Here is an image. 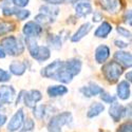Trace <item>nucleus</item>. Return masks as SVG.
<instances>
[{
    "instance_id": "obj_1",
    "label": "nucleus",
    "mask_w": 132,
    "mask_h": 132,
    "mask_svg": "<svg viewBox=\"0 0 132 132\" xmlns=\"http://www.w3.org/2000/svg\"><path fill=\"white\" fill-rule=\"evenodd\" d=\"M2 49L4 50L5 54H9L11 56H16L23 52L24 46L23 43L20 41V39H17L14 36H6L2 38L1 45Z\"/></svg>"
},
{
    "instance_id": "obj_2",
    "label": "nucleus",
    "mask_w": 132,
    "mask_h": 132,
    "mask_svg": "<svg viewBox=\"0 0 132 132\" xmlns=\"http://www.w3.org/2000/svg\"><path fill=\"white\" fill-rule=\"evenodd\" d=\"M72 122V114L70 112H62L53 116L48 124L49 132H61V128Z\"/></svg>"
},
{
    "instance_id": "obj_3",
    "label": "nucleus",
    "mask_w": 132,
    "mask_h": 132,
    "mask_svg": "<svg viewBox=\"0 0 132 132\" xmlns=\"http://www.w3.org/2000/svg\"><path fill=\"white\" fill-rule=\"evenodd\" d=\"M123 67L116 61H110L103 67V73L108 81L115 82L118 80L120 75L123 74Z\"/></svg>"
},
{
    "instance_id": "obj_4",
    "label": "nucleus",
    "mask_w": 132,
    "mask_h": 132,
    "mask_svg": "<svg viewBox=\"0 0 132 132\" xmlns=\"http://www.w3.org/2000/svg\"><path fill=\"white\" fill-rule=\"evenodd\" d=\"M23 94L24 95H22V92H20V95H19L18 100H20V98H23L24 104L28 107H30V108H34L36 103L41 101V98H42V95H41V93L38 90H31L29 92H24L23 91Z\"/></svg>"
},
{
    "instance_id": "obj_5",
    "label": "nucleus",
    "mask_w": 132,
    "mask_h": 132,
    "mask_svg": "<svg viewBox=\"0 0 132 132\" xmlns=\"http://www.w3.org/2000/svg\"><path fill=\"white\" fill-rule=\"evenodd\" d=\"M63 68V61L61 60H55L52 63L48 64L46 68H43L41 71V75L47 78H53L55 79L56 75L59 73V71Z\"/></svg>"
},
{
    "instance_id": "obj_6",
    "label": "nucleus",
    "mask_w": 132,
    "mask_h": 132,
    "mask_svg": "<svg viewBox=\"0 0 132 132\" xmlns=\"http://www.w3.org/2000/svg\"><path fill=\"white\" fill-rule=\"evenodd\" d=\"M24 122V113L22 109H19L18 111L12 116V118L10 119V122L7 124V130L11 132H14L19 130L23 125Z\"/></svg>"
},
{
    "instance_id": "obj_7",
    "label": "nucleus",
    "mask_w": 132,
    "mask_h": 132,
    "mask_svg": "<svg viewBox=\"0 0 132 132\" xmlns=\"http://www.w3.org/2000/svg\"><path fill=\"white\" fill-rule=\"evenodd\" d=\"M23 34L27 37H38L42 33V28L35 21H29L23 26Z\"/></svg>"
},
{
    "instance_id": "obj_8",
    "label": "nucleus",
    "mask_w": 132,
    "mask_h": 132,
    "mask_svg": "<svg viewBox=\"0 0 132 132\" xmlns=\"http://www.w3.org/2000/svg\"><path fill=\"white\" fill-rule=\"evenodd\" d=\"M63 68L70 75H72L73 77L75 75H77L80 73L81 70V61L77 58H72L69 59L68 61L63 62Z\"/></svg>"
},
{
    "instance_id": "obj_9",
    "label": "nucleus",
    "mask_w": 132,
    "mask_h": 132,
    "mask_svg": "<svg viewBox=\"0 0 132 132\" xmlns=\"http://www.w3.org/2000/svg\"><path fill=\"white\" fill-rule=\"evenodd\" d=\"M15 97V90L11 86L0 87V104H10Z\"/></svg>"
},
{
    "instance_id": "obj_10",
    "label": "nucleus",
    "mask_w": 132,
    "mask_h": 132,
    "mask_svg": "<svg viewBox=\"0 0 132 132\" xmlns=\"http://www.w3.org/2000/svg\"><path fill=\"white\" fill-rule=\"evenodd\" d=\"M75 13L78 17H87L88 15H90L92 13V5L89 1H79L76 2L75 5Z\"/></svg>"
},
{
    "instance_id": "obj_11",
    "label": "nucleus",
    "mask_w": 132,
    "mask_h": 132,
    "mask_svg": "<svg viewBox=\"0 0 132 132\" xmlns=\"http://www.w3.org/2000/svg\"><path fill=\"white\" fill-rule=\"evenodd\" d=\"M114 59L117 63L124 65L126 68H130L132 64V56L130 52L125 51H118L114 54Z\"/></svg>"
},
{
    "instance_id": "obj_12",
    "label": "nucleus",
    "mask_w": 132,
    "mask_h": 132,
    "mask_svg": "<svg viewBox=\"0 0 132 132\" xmlns=\"http://www.w3.org/2000/svg\"><path fill=\"white\" fill-rule=\"evenodd\" d=\"M80 92L87 97H92V96H95L98 94H102L104 92V89L94 82H90L89 86L82 87L80 89Z\"/></svg>"
},
{
    "instance_id": "obj_13",
    "label": "nucleus",
    "mask_w": 132,
    "mask_h": 132,
    "mask_svg": "<svg viewBox=\"0 0 132 132\" xmlns=\"http://www.w3.org/2000/svg\"><path fill=\"white\" fill-rule=\"evenodd\" d=\"M101 7L110 14L116 13L119 9V1L118 0H98Z\"/></svg>"
},
{
    "instance_id": "obj_14",
    "label": "nucleus",
    "mask_w": 132,
    "mask_h": 132,
    "mask_svg": "<svg viewBox=\"0 0 132 132\" xmlns=\"http://www.w3.org/2000/svg\"><path fill=\"white\" fill-rule=\"evenodd\" d=\"M92 29V24L89 23V22H86L84 24H81L78 30L74 33V35L71 37V41L72 42H77L79 40H81L86 35H88V33H89Z\"/></svg>"
},
{
    "instance_id": "obj_15",
    "label": "nucleus",
    "mask_w": 132,
    "mask_h": 132,
    "mask_svg": "<svg viewBox=\"0 0 132 132\" xmlns=\"http://www.w3.org/2000/svg\"><path fill=\"white\" fill-rule=\"evenodd\" d=\"M109 56H110V49L107 46L102 45V46L96 48V50H95V60L98 63L106 62V60L109 58Z\"/></svg>"
},
{
    "instance_id": "obj_16",
    "label": "nucleus",
    "mask_w": 132,
    "mask_h": 132,
    "mask_svg": "<svg viewBox=\"0 0 132 132\" xmlns=\"http://www.w3.org/2000/svg\"><path fill=\"white\" fill-rule=\"evenodd\" d=\"M117 96L123 101H126L130 97V82L123 80L117 85Z\"/></svg>"
},
{
    "instance_id": "obj_17",
    "label": "nucleus",
    "mask_w": 132,
    "mask_h": 132,
    "mask_svg": "<svg viewBox=\"0 0 132 132\" xmlns=\"http://www.w3.org/2000/svg\"><path fill=\"white\" fill-rule=\"evenodd\" d=\"M109 114L113 118L114 122H119V119L125 114V108L122 105L114 103L109 109Z\"/></svg>"
},
{
    "instance_id": "obj_18",
    "label": "nucleus",
    "mask_w": 132,
    "mask_h": 132,
    "mask_svg": "<svg viewBox=\"0 0 132 132\" xmlns=\"http://www.w3.org/2000/svg\"><path fill=\"white\" fill-rule=\"evenodd\" d=\"M111 31H112V26L109 22H107V21H104V22L96 29L94 35L98 38H106L110 33H111Z\"/></svg>"
},
{
    "instance_id": "obj_19",
    "label": "nucleus",
    "mask_w": 132,
    "mask_h": 132,
    "mask_svg": "<svg viewBox=\"0 0 132 132\" xmlns=\"http://www.w3.org/2000/svg\"><path fill=\"white\" fill-rule=\"evenodd\" d=\"M68 93V88L62 85L58 86H51L48 88V94L51 97H57V96H62Z\"/></svg>"
},
{
    "instance_id": "obj_20",
    "label": "nucleus",
    "mask_w": 132,
    "mask_h": 132,
    "mask_svg": "<svg viewBox=\"0 0 132 132\" xmlns=\"http://www.w3.org/2000/svg\"><path fill=\"white\" fill-rule=\"evenodd\" d=\"M51 56L50 53V49L48 47H38L37 52L35 53V55L33 56V58L36 59L37 61H45L47 59H49Z\"/></svg>"
},
{
    "instance_id": "obj_21",
    "label": "nucleus",
    "mask_w": 132,
    "mask_h": 132,
    "mask_svg": "<svg viewBox=\"0 0 132 132\" xmlns=\"http://www.w3.org/2000/svg\"><path fill=\"white\" fill-rule=\"evenodd\" d=\"M27 70V65L24 62L21 61H13L12 63L10 64V71L11 73H13L14 75L20 76L22 75Z\"/></svg>"
},
{
    "instance_id": "obj_22",
    "label": "nucleus",
    "mask_w": 132,
    "mask_h": 132,
    "mask_svg": "<svg viewBox=\"0 0 132 132\" xmlns=\"http://www.w3.org/2000/svg\"><path fill=\"white\" fill-rule=\"evenodd\" d=\"M105 110V107L103 104H100V103H94L90 106L89 110H88V113H87V116L90 117V118H93V117H96L100 115L103 111Z\"/></svg>"
},
{
    "instance_id": "obj_23",
    "label": "nucleus",
    "mask_w": 132,
    "mask_h": 132,
    "mask_svg": "<svg viewBox=\"0 0 132 132\" xmlns=\"http://www.w3.org/2000/svg\"><path fill=\"white\" fill-rule=\"evenodd\" d=\"M40 12L42 14L52 17V18H55L59 14V9L55 5H52V4H46V5L40 6Z\"/></svg>"
},
{
    "instance_id": "obj_24",
    "label": "nucleus",
    "mask_w": 132,
    "mask_h": 132,
    "mask_svg": "<svg viewBox=\"0 0 132 132\" xmlns=\"http://www.w3.org/2000/svg\"><path fill=\"white\" fill-rule=\"evenodd\" d=\"M48 45L52 48V49H60L61 48V43H62V40H61V37L58 36V35H50L48 37Z\"/></svg>"
},
{
    "instance_id": "obj_25",
    "label": "nucleus",
    "mask_w": 132,
    "mask_h": 132,
    "mask_svg": "<svg viewBox=\"0 0 132 132\" xmlns=\"http://www.w3.org/2000/svg\"><path fill=\"white\" fill-rule=\"evenodd\" d=\"M35 22L38 23L40 27L41 26H47V24H51L52 22H54V18L40 13V14L35 16Z\"/></svg>"
},
{
    "instance_id": "obj_26",
    "label": "nucleus",
    "mask_w": 132,
    "mask_h": 132,
    "mask_svg": "<svg viewBox=\"0 0 132 132\" xmlns=\"http://www.w3.org/2000/svg\"><path fill=\"white\" fill-rule=\"evenodd\" d=\"M55 79L58 80V81H61V82H63V84H69V82H71V81H72L73 76H72V75H70L67 71H65V70H64V68H62V69L59 71V73L56 75V77H55Z\"/></svg>"
},
{
    "instance_id": "obj_27",
    "label": "nucleus",
    "mask_w": 132,
    "mask_h": 132,
    "mask_svg": "<svg viewBox=\"0 0 132 132\" xmlns=\"http://www.w3.org/2000/svg\"><path fill=\"white\" fill-rule=\"evenodd\" d=\"M27 45H28V50L31 54V56L33 57L35 55V53L37 52V49H38V45L35 40V38L33 37H27Z\"/></svg>"
},
{
    "instance_id": "obj_28",
    "label": "nucleus",
    "mask_w": 132,
    "mask_h": 132,
    "mask_svg": "<svg viewBox=\"0 0 132 132\" xmlns=\"http://www.w3.org/2000/svg\"><path fill=\"white\" fill-rule=\"evenodd\" d=\"M15 29V24L12 22H0V35L6 34V33L13 31Z\"/></svg>"
},
{
    "instance_id": "obj_29",
    "label": "nucleus",
    "mask_w": 132,
    "mask_h": 132,
    "mask_svg": "<svg viewBox=\"0 0 132 132\" xmlns=\"http://www.w3.org/2000/svg\"><path fill=\"white\" fill-rule=\"evenodd\" d=\"M33 114L35 115L36 118L40 119L45 116V106H35L34 110H33Z\"/></svg>"
},
{
    "instance_id": "obj_30",
    "label": "nucleus",
    "mask_w": 132,
    "mask_h": 132,
    "mask_svg": "<svg viewBox=\"0 0 132 132\" xmlns=\"http://www.w3.org/2000/svg\"><path fill=\"white\" fill-rule=\"evenodd\" d=\"M35 128V123L34 120L31 118H27L23 122V132H28V131H33V129Z\"/></svg>"
},
{
    "instance_id": "obj_31",
    "label": "nucleus",
    "mask_w": 132,
    "mask_h": 132,
    "mask_svg": "<svg viewBox=\"0 0 132 132\" xmlns=\"http://www.w3.org/2000/svg\"><path fill=\"white\" fill-rule=\"evenodd\" d=\"M101 98H102V101H103L104 103H106V104H114L115 101H116V98H115L114 96L110 95V94H108V93H106V92H103V93L101 94Z\"/></svg>"
},
{
    "instance_id": "obj_32",
    "label": "nucleus",
    "mask_w": 132,
    "mask_h": 132,
    "mask_svg": "<svg viewBox=\"0 0 132 132\" xmlns=\"http://www.w3.org/2000/svg\"><path fill=\"white\" fill-rule=\"evenodd\" d=\"M15 15L19 20H24L30 16V11H28V10H18L17 9Z\"/></svg>"
},
{
    "instance_id": "obj_33",
    "label": "nucleus",
    "mask_w": 132,
    "mask_h": 132,
    "mask_svg": "<svg viewBox=\"0 0 132 132\" xmlns=\"http://www.w3.org/2000/svg\"><path fill=\"white\" fill-rule=\"evenodd\" d=\"M17 11V7H12V6H3L2 7V13L4 16H13L15 15Z\"/></svg>"
},
{
    "instance_id": "obj_34",
    "label": "nucleus",
    "mask_w": 132,
    "mask_h": 132,
    "mask_svg": "<svg viewBox=\"0 0 132 132\" xmlns=\"http://www.w3.org/2000/svg\"><path fill=\"white\" fill-rule=\"evenodd\" d=\"M116 31H117V33H118L120 36L126 37V38H131V32L128 31L127 29H125V28H123V27H118V28L116 29Z\"/></svg>"
},
{
    "instance_id": "obj_35",
    "label": "nucleus",
    "mask_w": 132,
    "mask_h": 132,
    "mask_svg": "<svg viewBox=\"0 0 132 132\" xmlns=\"http://www.w3.org/2000/svg\"><path fill=\"white\" fill-rule=\"evenodd\" d=\"M10 78H11L10 73L2 69H0V82H5V81L10 80Z\"/></svg>"
},
{
    "instance_id": "obj_36",
    "label": "nucleus",
    "mask_w": 132,
    "mask_h": 132,
    "mask_svg": "<svg viewBox=\"0 0 132 132\" xmlns=\"http://www.w3.org/2000/svg\"><path fill=\"white\" fill-rule=\"evenodd\" d=\"M118 132H132V127H131V123H125L118 128Z\"/></svg>"
},
{
    "instance_id": "obj_37",
    "label": "nucleus",
    "mask_w": 132,
    "mask_h": 132,
    "mask_svg": "<svg viewBox=\"0 0 132 132\" xmlns=\"http://www.w3.org/2000/svg\"><path fill=\"white\" fill-rule=\"evenodd\" d=\"M13 3L16 5V7H24L28 5L29 0H13Z\"/></svg>"
},
{
    "instance_id": "obj_38",
    "label": "nucleus",
    "mask_w": 132,
    "mask_h": 132,
    "mask_svg": "<svg viewBox=\"0 0 132 132\" xmlns=\"http://www.w3.org/2000/svg\"><path fill=\"white\" fill-rule=\"evenodd\" d=\"M124 19H125V22L131 27V11H130V10H128L127 12L125 13Z\"/></svg>"
},
{
    "instance_id": "obj_39",
    "label": "nucleus",
    "mask_w": 132,
    "mask_h": 132,
    "mask_svg": "<svg viewBox=\"0 0 132 132\" xmlns=\"http://www.w3.org/2000/svg\"><path fill=\"white\" fill-rule=\"evenodd\" d=\"M114 43H115V46L118 47L119 49H124V48H127V47H128V43H127V42H124V41L119 40V39H116V40L114 41Z\"/></svg>"
},
{
    "instance_id": "obj_40",
    "label": "nucleus",
    "mask_w": 132,
    "mask_h": 132,
    "mask_svg": "<svg viewBox=\"0 0 132 132\" xmlns=\"http://www.w3.org/2000/svg\"><path fill=\"white\" fill-rule=\"evenodd\" d=\"M45 2H47L48 4H52V5H56V4H60L63 3L64 0H43Z\"/></svg>"
},
{
    "instance_id": "obj_41",
    "label": "nucleus",
    "mask_w": 132,
    "mask_h": 132,
    "mask_svg": "<svg viewBox=\"0 0 132 132\" xmlns=\"http://www.w3.org/2000/svg\"><path fill=\"white\" fill-rule=\"evenodd\" d=\"M102 18H103V16L101 15V13L96 12V13L94 14V16H93V21H94V22H97V21H101Z\"/></svg>"
},
{
    "instance_id": "obj_42",
    "label": "nucleus",
    "mask_w": 132,
    "mask_h": 132,
    "mask_svg": "<svg viewBox=\"0 0 132 132\" xmlns=\"http://www.w3.org/2000/svg\"><path fill=\"white\" fill-rule=\"evenodd\" d=\"M6 120V116L3 115V114H0V127H1Z\"/></svg>"
},
{
    "instance_id": "obj_43",
    "label": "nucleus",
    "mask_w": 132,
    "mask_h": 132,
    "mask_svg": "<svg viewBox=\"0 0 132 132\" xmlns=\"http://www.w3.org/2000/svg\"><path fill=\"white\" fill-rule=\"evenodd\" d=\"M5 52H4V50L2 49V47L0 46V58H4L5 57Z\"/></svg>"
},
{
    "instance_id": "obj_44",
    "label": "nucleus",
    "mask_w": 132,
    "mask_h": 132,
    "mask_svg": "<svg viewBox=\"0 0 132 132\" xmlns=\"http://www.w3.org/2000/svg\"><path fill=\"white\" fill-rule=\"evenodd\" d=\"M131 75H132V73H131V72L127 73V75H126V77H127V79H128L129 81H131Z\"/></svg>"
},
{
    "instance_id": "obj_45",
    "label": "nucleus",
    "mask_w": 132,
    "mask_h": 132,
    "mask_svg": "<svg viewBox=\"0 0 132 132\" xmlns=\"http://www.w3.org/2000/svg\"><path fill=\"white\" fill-rule=\"evenodd\" d=\"M21 132H23V131H21Z\"/></svg>"
}]
</instances>
